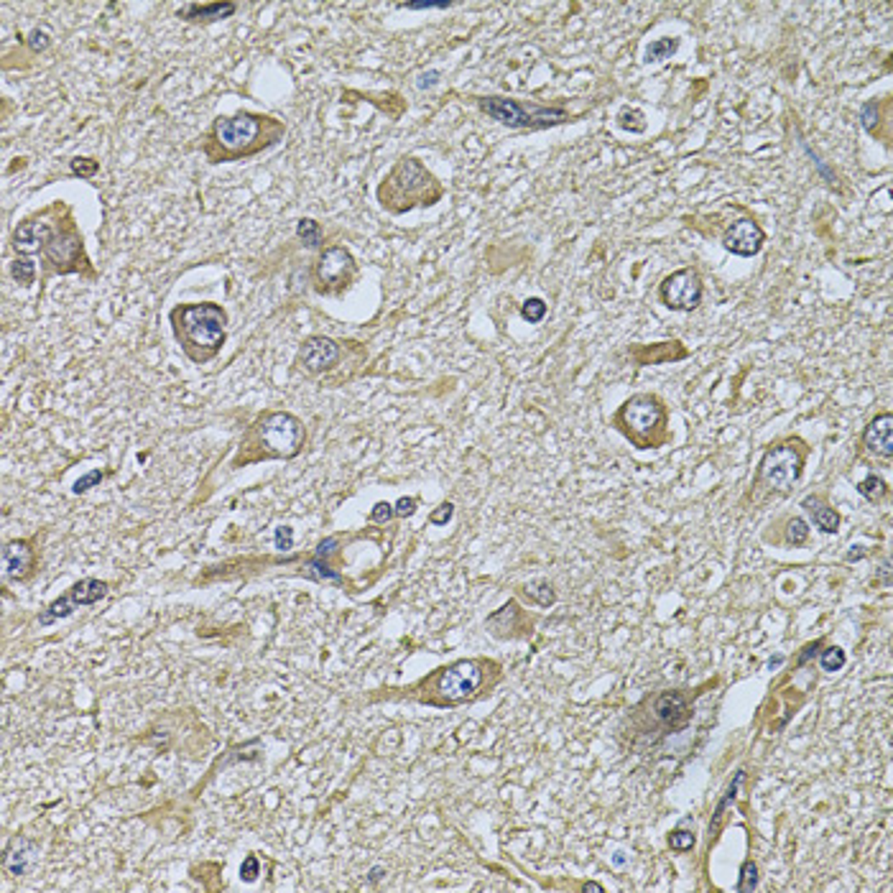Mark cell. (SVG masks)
Here are the masks:
<instances>
[{
	"mask_svg": "<svg viewBox=\"0 0 893 893\" xmlns=\"http://www.w3.org/2000/svg\"><path fill=\"white\" fill-rule=\"evenodd\" d=\"M756 886H758V868H756L753 860H745L743 868H740V880H737L735 891L737 893H751Z\"/></svg>",
	"mask_w": 893,
	"mask_h": 893,
	"instance_id": "cb8c5ba5",
	"label": "cell"
},
{
	"mask_svg": "<svg viewBox=\"0 0 893 893\" xmlns=\"http://www.w3.org/2000/svg\"><path fill=\"white\" fill-rule=\"evenodd\" d=\"M477 105L488 118L498 120L506 128H546L566 120V112L562 107H539V105L508 100V97H480Z\"/></svg>",
	"mask_w": 893,
	"mask_h": 893,
	"instance_id": "7a4b0ae2",
	"label": "cell"
},
{
	"mask_svg": "<svg viewBox=\"0 0 893 893\" xmlns=\"http://www.w3.org/2000/svg\"><path fill=\"white\" fill-rule=\"evenodd\" d=\"M393 516H396L393 506H391V503H383V500H380V503H375V506H373V511H370V518H373V521H378V523L391 521Z\"/></svg>",
	"mask_w": 893,
	"mask_h": 893,
	"instance_id": "d590c367",
	"label": "cell"
},
{
	"mask_svg": "<svg viewBox=\"0 0 893 893\" xmlns=\"http://www.w3.org/2000/svg\"><path fill=\"white\" fill-rule=\"evenodd\" d=\"M33 564V551L26 541H8L3 549V572L6 577H26Z\"/></svg>",
	"mask_w": 893,
	"mask_h": 893,
	"instance_id": "2e32d148",
	"label": "cell"
},
{
	"mask_svg": "<svg viewBox=\"0 0 893 893\" xmlns=\"http://www.w3.org/2000/svg\"><path fill=\"white\" fill-rule=\"evenodd\" d=\"M860 118H863V126L865 130H873V126L878 123V105L876 103H865L860 107Z\"/></svg>",
	"mask_w": 893,
	"mask_h": 893,
	"instance_id": "8d00e7d4",
	"label": "cell"
},
{
	"mask_svg": "<svg viewBox=\"0 0 893 893\" xmlns=\"http://www.w3.org/2000/svg\"><path fill=\"white\" fill-rule=\"evenodd\" d=\"M174 329L192 360L202 363L220 350L225 340V312L217 304H186L174 309Z\"/></svg>",
	"mask_w": 893,
	"mask_h": 893,
	"instance_id": "6da1fadb",
	"label": "cell"
},
{
	"mask_svg": "<svg viewBox=\"0 0 893 893\" xmlns=\"http://www.w3.org/2000/svg\"><path fill=\"white\" fill-rule=\"evenodd\" d=\"M452 513H454V506H452V503H442V506L437 508V511H434L432 516H429V521H432L434 526H444V523L449 521V518H452Z\"/></svg>",
	"mask_w": 893,
	"mask_h": 893,
	"instance_id": "74e56055",
	"label": "cell"
},
{
	"mask_svg": "<svg viewBox=\"0 0 893 893\" xmlns=\"http://www.w3.org/2000/svg\"><path fill=\"white\" fill-rule=\"evenodd\" d=\"M235 13V6L232 3H189L179 10L181 18L186 21H220V18H227V15Z\"/></svg>",
	"mask_w": 893,
	"mask_h": 893,
	"instance_id": "e0dca14e",
	"label": "cell"
},
{
	"mask_svg": "<svg viewBox=\"0 0 893 893\" xmlns=\"http://www.w3.org/2000/svg\"><path fill=\"white\" fill-rule=\"evenodd\" d=\"M677 49H679L677 38H669V36L656 38V41H651V44L646 46V61L648 64H656V61L671 59V57L677 54Z\"/></svg>",
	"mask_w": 893,
	"mask_h": 893,
	"instance_id": "7402d4cb",
	"label": "cell"
},
{
	"mask_svg": "<svg viewBox=\"0 0 893 893\" xmlns=\"http://www.w3.org/2000/svg\"><path fill=\"white\" fill-rule=\"evenodd\" d=\"M297 235L304 240L306 248H320L322 246V227L320 223H314L312 217H304V220H299L297 223Z\"/></svg>",
	"mask_w": 893,
	"mask_h": 893,
	"instance_id": "603a6c76",
	"label": "cell"
},
{
	"mask_svg": "<svg viewBox=\"0 0 893 893\" xmlns=\"http://www.w3.org/2000/svg\"><path fill=\"white\" fill-rule=\"evenodd\" d=\"M49 238V225L46 223H38V220H29V223H23L18 230H15L13 240H15V248H33L38 243H44Z\"/></svg>",
	"mask_w": 893,
	"mask_h": 893,
	"instance_id": "ffe728a7",
	"label": "cell"
},
{
	"mask_svg": "<svg viewBox=\"0 0 893 893\" xmlns=\"http://www.w3.org/2000/svg\"><path fill=\"white\" fill-rule=\"evenodd\" d=\"M105 595H107V582H100V580H82V582H77L75 587L69 590L67 597H61V600H54V603L46 608V613H41V615H38V623L49 625V623H54V620L67 618V615H72V610H75V608H82V605H95V603H100Z\"/></svg>",
	"mask_w": 893,
	"mask_h": 893,
	"instance_id": "8992f818",
	"label": "cell"
},
{
	"mask_svg": "<svg viewBox=\"0 0 893 893\" xmlns=\"http://www.w3.org/2000/svg\"><path fill=\"white\" fill-rule=\"evenodd\" d=\"M437 82H440V72H437V69H429V72H424V75L419 77V89L434 87Z\"/></svg>",
	"mask_w": 893,
	"mask_h": 893,
	"instance_id": "b9f144b4",
	"label": "cell"
},
{
	"mask_svg": "<svg viewBox=\"0 0 893 893\" xmlns=\"http://www.w3.org/2000/svg\"><path fill=\"white\" fill-rule=\"evenodd\" d=\"M656 717L666 725V728H682L689 720V702L682 692H663L654 705Z\"/></svg>",
	"mask_w": 893,
	"mask_h": 893,
	"instance_id": "5bb4252c",
	"label": "cell"
},
{
	"mask_svg": "<svg viewBox=\"0 0 893 893\" xmlns=\"http://www.w3.org/2000/svg\"><path fill=\"white\" fill-rule=\"evenodd\" d=\"M340 360V345L329 337H309L299 350V365L312 375L329 370Z\"/></svg>",
	"mask_w": 893,
	"mask_h": 893,
	"instance_id": "7c38bea8",
	"label": "cell"
},
{
	"mask_svg": "<svg viewBox=\"0 0 893 893\" xmlns=\"http://www.w3.org/2000/svg\"><path fill=\"white\" fill-rule=\"evenodd\" d=\"M659 294L671 312H692L702 301V278L694 268H682L663 278Z\"/></svg>",
	"mask_w": 893,
	"mask_h": 893,
	"instance_id": "5b68a950",
	"label": "cell"
},
{
	"mask_svg": "<svg viewBox=\"0 0 893 893\" xmlns=\"http://www.w3.org/2000/svg\"><path fill=\"white\" fill-rule=\"evenodd\" d=\"M582 891H585V893H590V891L603 893V886H600V883H585V886H582Z\"/></svg>",
	"mask_w": 893,
	"mask_h": 893,
	"instance_id": "ee69618b",
	"label": "cell"
},
{
	"mask_svg": "<svg viewBox=\"0 0 893 893\" xmlns=\"http://www.w3.org/2000/svg\"><path fill=\"white\" fill-rule=\"evenodd\" d=\"M261 440L271 454L294 457L304 442V426L291 414H271L261 421Z\"/></svg>",
	"mask_w": 893,
	"mask_h": 893,
	"instance_id": "277c9868",
	"label": "cell"
},
{
	"mask_svg": "<svg viewBox=\"0 0 893 893\" xmlns=\"http://www.w3.org/2000/svg\"><path fill=\"white\" fill-rule=\"evenodd\" d=\"M36 855H38V848L33 845L31 840H15L10 845V850L6 853V873L8 876H26V873L33 871V863H36Z\"/></svg>",
	"mask_w": 893,
	"mask_h": 893,
	"instance_id": "9a60e30c",
	"label": "cell"
},
{
	"mask_svg": "<svg viewBox=\"0 0 893 893\" xmlns=\"http://www.w3.org/2000/svg\"><path fill=\"white\" fill-rule=\"evenodd\" d=\"M393 511H396V516H401V518L414 516V511H417V498H401L393 506Z\"/></svg>",
	"mask_w": 893,
	"mask_h": 893,
	"instance_id": "ab89813d",
	"label": "cell"
},
{
	"mask_svg": "<svg viewBox=\"0 0 893 893\" xmlns=\"http://www.w3.org/2000/svg\"><path fill=\"white\" fill-rule=\"evenodd\" d=\"M620 414H623L625 424L638 434H651L663 421L661 403L656 401L654 396H633L625 401Z\"/></svg>",
	"mask_w": 893,
	"mask_h": 893,
	"instance_id": "8fae6325",
	"label": "cell"
},
{
	"mask_svg": "<svg viewBox=\"0 0 893 893\" xmlns=\"http://www.w3.org/2000/svg\"><path fill=\"white\" fill-rule=\"evenodd\" d=\"M817 648H819V643H809V646L804 648V654H802V656H799V666H804V663L809 661L811 656L817 654Z\"/></svg>",
	"mask_w": 893,
	"mask_h": 893,
	"instance_id": "7bdbcfd3",
	"label": "cell"
},
{
	"mask_svg": "<svg viewBox=\"0 0 893 893\" xmlns=\"http://www.w3.org/2000/svg\"><path fill=\"white\" fill-rule=\"evenodd\" d=\"M335 546H337V539L335 536H327L324 541H320V546H317V551H314L309 569H314V577H317V580H327V582L343 580V577H340L335 569H329V564H327V557L335 551Z\"/></svg>",
	"mask_w": 893,
	"mask_h": 893,
	"instance_id": "d6986e66",
	"label": "cell"
},
{
	"mask_svg": "<svg viewBox=\"0 0 893 893\" xmlns=\"http://www.w3.org/2000/svg\"><path fill=\"white\" fill-rule=\"evenodd\" d=\"M802 506L809 511L811 521H814V526H817L822 534H834V531H837V526H840V516L834 513V508L825 506V503H822L817 495H809V498H804Z\"/></svg>",
	"mask_w": 893,
	"mask_h": 893,
	"instance_id": "ac0fdd59",
	"label": "cell"
},
{
	"mask_svg": "<svg viewBox=\"0 0 893 893\" xmlns=\"http://www.w3.org/2000/svg\"><path fill=\"white\" fill-rule=\"evenodd\" d=\"M802 149H804V151H806V156H809V158H811V164L817 166V172H819V174H822V177H825V179H827V184H834V174H832V172H830V169H827V166H825V161H822V158H819V156H817V153H814V151H811V149H809V143H806V141H802Z\"/></svg>",
	"mask_w": 893,
	"mask_h": 893,
	"instance_id": "836d02e7",
	"label": "cell"
},
{
	"mask_svg": "<svg viewBox=\"0 0 893 893\" xmlns=\"http://www.w3.org/2000/svg\"><path fill=\"white\" fill-rule=\"evenodd\" d=\"M261 133V118H255L250 112H238L230 118H217L215 123V138L223 143L227 151H243L258 138Z\"/></svg>",
	"mask_w": 893,
	"mask_h": 893,
	"instance_id": "ba28073f",
	"label": "cell"
},
{
	"mask_svg": "<svg viewBox=\"0 0 893 893\" xmlns=\"http://www.w3.org/2000/svg\"><path fill=\"white\" fill-rule=\"evenodd\" d=\"M763 243H766V232L760 230V225L756 220H751V217H743V220L733 223L722 235L725 250H730L733 255H740V258L758 255Z\"/></svg>",
	"mask_w": 893,
	"mask_h": 893,
	"instance_id": "30bf717a",
	"label": "cell"
},
{
	"mask_svg": "<svg viewBox=\"0 0 893 893\" xmlns=\"http://www.w3.org/2000/svg\"><path fill=\"white\" fill-rule=\"evenodd\" d=\"M783 659L781 656H776V659H768V669H776V666H781Z\"/></svg>",
	"mask_w": 893,
	"mask_h": 893,
	"instance_id": "f6af8a7d",
	"label": "cell"
},
{
	"mask_svg": "<svg viewBox=\"0 0 893 893\" xmlns=\"http://www.w3.org/2000/svg\"><path fill=\"white\" fill-rule=\"evenodd\" d=\"M10 271H13L15 281L26 283V286H29V283H33V276H36V266H33L29 258H15L13 268H10Z\"/></svg>",
	"mask_w": 893,
	"mask_h": 893,
	"instance_id": "83f0119b",
	"label": "cell"
},
{
	"mask_svg": "<svg viewBox=\"0 0 893 893\" xmlns=\"http://www.w3.org/2000/svg\"><path fill=\"white\" fill-rule=\"evenodd\" d=\"M97 169H100V166H97V161H92V158H75V161H72V174H77V177H84V179L95 177Z\"/></svg>",
	"mask_w": 893,
	"mask_h": 893,
	"instance_id": "d6a6232c",
	"label": "cell"
},
{
	"mask_svg": "<svg viewBox=\"0 0 893 893\" xmlns=\"http://www.w3.org/2000/svg\"><path fill=\"white\" fill-rule=\"evenodd\" d=\"M799 475H802V454L794 444L774 446L760 460L758 477L774 490L786 493L789 488H794Z\"/></svg>",
	"mask_w": 893,
	"mask_h": 893,
	"instance_id": "3957f363",
	"label": "cell"
},
{
	"mask_svg": "<svg viewBox=\"0 0 893 893\" xmlns=\"http://www.w3.org/2000/svg\"><path fill=\"white\" fill-rule=\"evenodd\" d=\"M355 276V261H352L350 250H345L340 246L324 248L317 263V281L322 283L324 291H340L352 281Z\"/></svg>",
	"mask_w": 893,
	"mask_h": 893,
	"instance_id": "52a82bcc",
	"label": "cell"
},
{
	"mask_svg": "<svg viewBox=\"0 0 893 893\" xmlns=\"http://www.w3.org/2000/svg\"><path fill=\"white\" fill-rule=\"evenodd\" d=\"M240 876H243L246 880H255V876H258V857L248 855L246 863H243V868H240Z\"/></svg>",
	"mask_w": 893,
	"mask_h": 893,
	"instance_id": "60d3db41",
	"label": "cell"
},
{
	"mask_svg": "<svg viewBox=\"0 0 893 893\" xmlns=\"http://www.w3.org/2000/svg\"><path fill=\"white\" fill-rule=\"evenodd\" d=\"M865 446L878 457H891L893 454V414H878L863 432Z\"/></svg>",
	"mask_w": 893,
	"mask_h": 893,
	"instance_id": "4fadbf2b",
	"label": "cell"
},
{
	"mask_svg": "<svg viewBox=\"0 0 893 893\" xmlns=\"http://www.w3.org/2000/svg\"><path fill=\"white\" fill-rule=\"evenodd\" d=\"M857 493H860L863 498H868V500H880L883 495H886V483H883L880 477H876V475H868L863 483L857 485Z\"/></svg>",
	"mask_w": 893,
	"mask_h": 893,
	"instance_id": "d4e9b609",
	"label": "cell"
},
{
	"mask_svg": "<svg viewBox=\"0 0 893 893\" xmlns=\"http://www.w3.org/2000/svg\"><path fill=\"white\" fill-rule=\"evenodd\" d=\"M845 666V651L837 646H830L822 651V669L825 671H840Z\"/></svg>",
	"mask_w": 893,
	"mask_h": 893,
	"instance_id": "f1b7e54d",
	"label": "cell"
},
{
	"mask_svg": "<svg viewBox=\"0 0 893 893\" xmlns=\"http://www.w3.org/2000/svg\"><path fill=\"white\" fill-rule=\"evenodd\" d=\"M449 6L452 3H446V0H411V3H403L401 8H406V10H446Z\"/></svg>",
	"mask_w": 893,
	"mask_h": 893,
	"instance_id": "1f68e13d",
	"label": "cell"
},
{
	"mask_svg": "<svg viewBox=\"0 0 893 893\" xmlns=\"http://www.w3.org/2000/svg\"><path fill=\"white\" fill-rule=\"evenodd\" d=\"M669 845H671V850H677V853L692 850L694 848V834L679 827V830H674V832L669 834Z\"/></svg>",
	"mask_w": 893,
	"mask_h": 893,
	"instance_id": "4dcf8cb0",
	"label": "cell"
},
{
	"mask_svg": "<svg viewBox=\"0 0 893 893\" xmlns=\"http://www.w3.org/2000/svg\"><path fill=\"white\" fill-rule=\"evenodd\" d=\"M273 539H276V549L289 551L291 546H294V529H289V526H278L276 534H273Z\"/></svg>",
	"mask_w": 893,
	"mask_h": 893,
	"instance_id": "e575fe53",
	"label": "cell"
},
{
	"mask_svg": "<svg viewBox=\"0 0 893 893\" xmlns=\"http://www.w3.org/2000/svg\"><path fill=\"white\" fill-rule=\"evenodd\" d=\"M806 536H809V529H806V521L804 518H791L786 523V541L794 543V546H802L806 541Z\"/></svg>",
	"mask_w": 893,
	"mask_h": 893,
	"instance_id": "4316f807",
	"label": "cell"
},
{
	"mask_svg": "<svg viewBox=\"0 0 893 893\" xmlns=\"http://www.w3.org/2000/svg\"><path fill=\"white\" fill-rule=\"evenodd\" d=\"M480 679H483V671H480V666L475 661H460L442 671L440 682H437V692L446 702H462L480 686Z\"/></svg>",
	"mask_w": 893,
	"mask_h": 893,
	"instance_id": "9c48e42d",
	"label": "cell"
},
{
	"mask_svg": "<svg viewBox=\"0 0 893 893\" xmlns=\"http://www.w3.org/2000/svg\"><path fill=\"white\" fill-rule=\"evenodd\" d=\"M29 44H31V49H33V52H44L46 46H49V33H46V31H41V29L31 31Z\"/></svg>",
	"mask_w": 893,
	"mask_h": 893,
	"instance_id": "f35d334b",
	"label": "cell"
},
{
	"mask_svg": "<svg viewBox=\"0 0 893 893\" xmlns=\"http://www.w3.org/2000/svg\"><path fill=\"white\" fill-rule=\"evenodd\" d=\"M743 781H745V771H737V774H735V781L730 783L728 791H725V797L720 799V804H717V809H714L712 822H710V834H714V832H717V830H720V819H722V814H725V809H728V806H730V802H735L737 791H740V786H743Z\"/></svg>",
	"mask_w": 893,
	"mask_h": 893,
	"instance_id": "44dd1931",
	"label": "cell"
},
{
	"mask_svg": "<svg viewBox=\"0 0 893 893\" xmlns=\"http://www.w3.org/2000/svg\"><path fill=\"white\" fill-rule=\"evenodd\" d=\"M103 472H100V470H89L87 475H82L80 477V480H77L75 485H72V493H75V495H82V493H87V490H92V488H95V485H100L103 483Z\"/></svg>",
	"mask_w": 893,
	"mask_h": 893,
	"instance_id": "f546056e",
	"label": "cell"
},
{
	"mask_svg": "<svg viewBox=\"0 0 893 893\" xmlns=\"http://www.w3.org/2000/svg\"><path fill=\"white\" fill-rule=\"evenodd\" d=\"M521 314H523V320L531 322V324L541 322L543 317H546V304H543V299H536V297L526 299L523 306H521Z\"/></svg>",
	"mask_w": 893,
	"mask_h": 893,
	"instance_id": "484cf974",
	"label": "cell"
}]
</instances>
